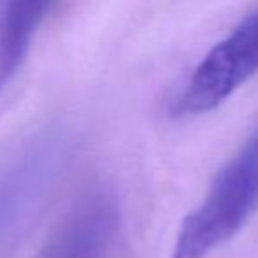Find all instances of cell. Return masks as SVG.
Instances as JSON below:
<instances>
[{"instance_id": "obj_1", "label": "cell", "mask_w": 258, "mask_h": 258, "mask_svg": "<svg viewBox=\"0 0 258 258\" xmlns=\"http://www.w3.org/2000/svg\"><path fill=\"white\" fill-rule=\"evenodd\" d=\"M258 207V129L221 166L202 204L184 218L170 258H207Z\"/></svg>"}, {"instance_id": "obj_2", "label": "cell", "mask_w": 258, "mask_h": 258, "mask_svg": "<svg viewBox=\"0 0 258 258\" xmlns=\"http://www.w3.org/2000/svg\"><path fill=\"white\" fill-rule=\"evenodd\" d=\"M258 73V6L211 48L173 103V115H200L225 103Z\"/></svg>"}, {"instance_id": "obj_3", "label": "cell", "mask_w": 258, "mask_h": 258, "mask_svg": "<svg viewBox=\"0 0 258 258\" xmlns=\"http://www.w3.org/2000/svg\"><path fill=\"white\" fill-rule=\"evenodd\" d=\"M120 212L104 187L92 189L76 204L46 247L43 258H110Z\"/></svg>"}, {"instance_id": "obj_4", "label": "cell", "mask_w": 258, "mask_h": 258, "mask_svg": "<svg viewBox=\"0 0 258 258\" xmlns=\"http://www.w3.org/2000/svg\"><path fill=\"white\" fill-rule=\"evenodd\" d=\"M50 2H11L0 20V89L9 83L25 60L37 27L46 16Z\"/></svg>"}]
</instances>
